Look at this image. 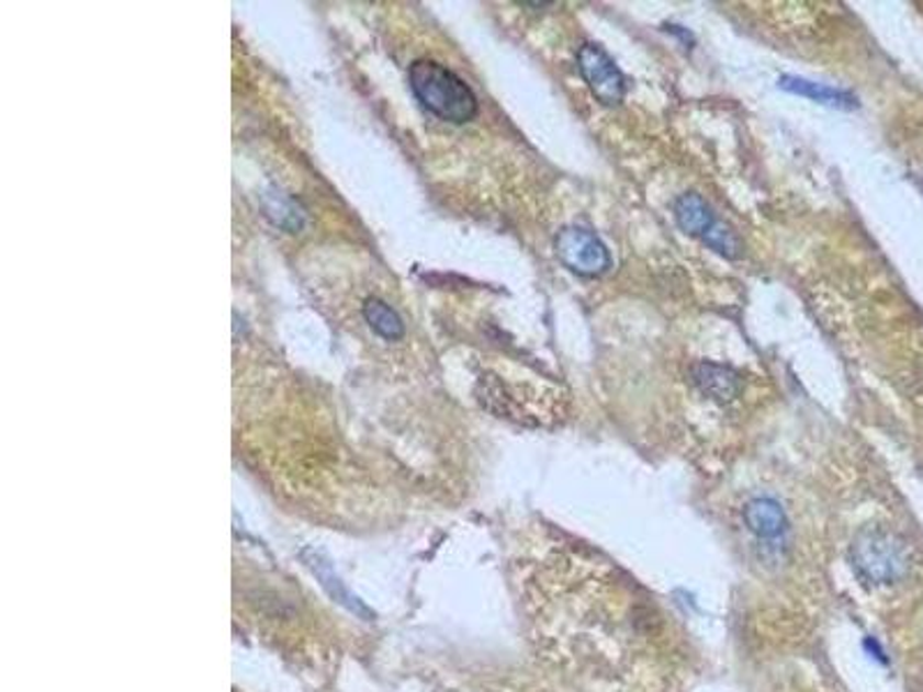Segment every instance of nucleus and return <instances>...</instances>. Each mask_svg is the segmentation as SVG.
I'll return each mask as SVG.
<instances>
[{
  "label": "nucleus",
  "mask_w": 923,
  "mask_h": 692,
  "mask_svg": "<svg viewBox=\"0 0 923 692\" xmlns=\"http://www.w3.org/2000/svg\"><path fill=\"white\" fill-rule=\"evenodd\" d=\"M852 564L866 582L891 585L908 575L910 556L905 545L893 533L870 529L854 541Z\"/></svg>",
  "instance_id": "nucleus-2"
},
{
  "label": "nucleus",
  "mask_w": 923,
  "mask_h": 692,
  "mask_svg": "<svg viewBox=\"0 0 923 692\" xmlns=\"http://www.w3.org/2000/svg\"><path fill=\"white\" fill-rule=\"evenodd\" d=\"M744 520L748 529L762 541H776L787 531V518L783 508L772 499H755L746 506Z\"/></svg>",
  "instance_id": "nucleus-7"
},
{
  "label": "nucleus",
  "mask_w": 923,
  "mask_h": 692,
  "mask_svg": "<svg viewBox=\"0 0 923 692\" xmlns=\"http://www.w3.org/2000/svg\"><path fill=\"white\" fill-rule=\"evenodd\" d=\"M693 382L707 397L716 401H730L739 395V374L732 367L718 363H697L693 367Z\"/></svg>",
  "instance_id": "nucleus-5"
},
{
  "label": "nucleus",
  "mask_w": 923,
  "mask_h": 692,
  "mask_svg": "<svg viewBox=\"0 0 923 692\" xmlns=\"http://www.w3.org/2000/svg\"><path fill=\"white\" fill-rule=\"evenodd\" d=\"M409 86L416 100L441 121L462 125L479 114L474 91L441 63L416 60L409 67Z\"/></svg>",
  "instance_id": "nucleus-1"
},
{
  "label": "nucleus",
  "mask_w": 923,
  "mask_h": 692,
  "mask_svg": "<svg viewBox=\"0 0 923 692\" xmlns=\"http://www.w3.org/2000/svg\"><path fill=\"white\" fill-rule=\"evenodd\" d=\"M577 67L582 79L587 81L594 98L607 106H615L626 95V79L617 63L603 47L594 42L582 44L577 52Z\"/></svg>",
  "instance_id": "nucleus-4"
},
{
  "label": "nucleus",
  "mask_w": 923,
  "mask_h": 692,
  "mask_svg": "<svg viewBox=\"0 0 923 692\" xmlns=\"http://www.w3.org/2000/svg\"><path fill=\"white\" fill-rule=\"evenodd\" d=\"M363 317L370 324V328L381 334L384 340H399L404 326L402 319L397 317V311L393 307H389L384 300L379 298H368L363 305Z\"/></svg>",
  "instance_id": "nucleus-9"
},
{
  "label": "nucleus",
  "mask_w": 923,
  "mask_h": 692,
  "mask_svg": "<svg viewBox=\"0 0 923 692\" xmlns=\"http://www.w3.org/2000/svg\"><path fill=\"white\" fill-rule=\"evenodd\" d=\"M702 242H707L711 250H716L718 254H723V257H728V259H734V257H739V252H741V242H739V238H736V234L730 229V227H725V225H718L705 236V240Z\"/></svg>",
  "instance_id": "nucleus-10"
},
{
  "label": "nucleus",
  "mask_w": 923,
  "mask_h": 692,
  "mask_svg": "<svg viewBox=\"0 0 923 692\" xmlns=\"http://www.w3.org/2000/svg\"><path fill=\"white\" fill-rule=\"evenodd\" d=\"M778 86L787 93H795L801 98H810L820 104L826 106H836V109H854L857 106V100H854L849 93L838 91V88H831L824 83H815V81H808V79H799V77H780Z\"/></svg>",
  "instance_id": "nucleus-8"
},
{
  "label": "nucleus",
  "mask_w": 923,
  "mask_h": 692,
  "mask_svg": "<svg viewBox=\"0 0 923 692\" xmlns=\"http://www.w3.org/2000/svg\"><path fill=\"white\" fill-rule=\"evenodd\" d=\"M674 219H677L682 231L700 240H705V236L718 225V219L705 204V198L697 194H682L674 201Z\"/></svg>",
  "instance_id": "nucleus-6"
},
{
  "label": "nucleus",
  "mask_w": 923,
  "mask_h": 692,
  "mask_svg": "<svg viewBox=\"0 0 923 692\" xmlns=\"http://www.w3.org/2000/svg\"><path fill=\"white\" fill-rule=\"evenodd\" d=\"M554 250L561 263L584 277L603 275L612 263L603 240L582 227H566L561 231L554 240Z\"/></svg>",
  "instance_id": "nucleus-3"
}]
</instances>
